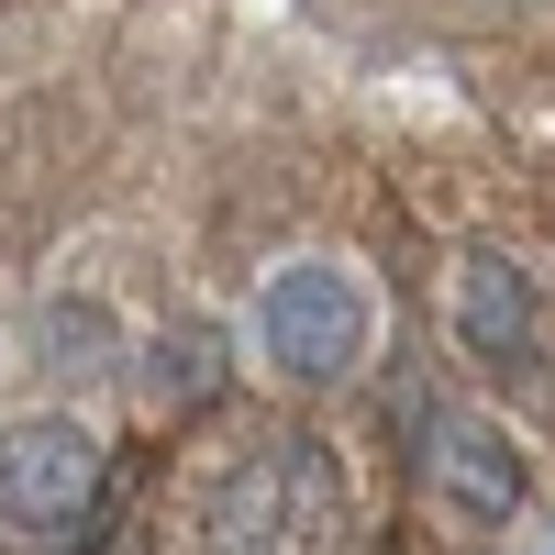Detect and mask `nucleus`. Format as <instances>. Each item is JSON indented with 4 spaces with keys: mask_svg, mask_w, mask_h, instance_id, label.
Here are the masks:
<instances>
[{
    "mask_svg": "<svg viewBox=\"0 0 555 555\" xmlns=\"http://www.w3.org/2000/svg\"><path fill=\"white\" fill-rule=\"evenodd\" d=\"M201 555H345V455L322 434H267L201 500Z\"/></svg>",
    "mask_w": 555,
    "mask_h": 555,
    "instance_id": "obj_1",
    "label": "nucleus"
},
{
    "mask_svg": "<svg viewBox=\"0 0 555 555\" xmlns=\"http://www.w3.org/2000/svg\"><path fill=\"white\" fill-rule=\"evenodd\" d=\"M34 366L44 378H89V366H112V322H101V300H44L34 311Z\"/></svg>",
    "mask_w": 555,
    "mask_h": 555,
    "instance_id": "obj_7",
    "label": "nucleus"
},
{
    "mask_svg": "<svg viewBox=\"0 0 555 555\" xmlns=\"http://www.w3.org/2000/svg\"><path fill=\"white\" fill-rule=\"evenodd\" d=\"M423 478H434L444 512H467V522H512L522 512V455H512L500 423H478V411H434Z\"/></svg>",
    "mask_w": 555,
    "mask_h": 555,
    "instance_id": "obj_4",
    "label": "nucleus"
},
{
    "mask_svg": "<svg viewBox=\"0 0 555 555\" xmlns=\"http://www.w3.org/2000/svg\"><path fill=\"white\" fill-rule=\"evenodd\" d=\"M222 378H234V356H222V334H211V322H167V334L145 345V366H133V389H145V411H156V423H178V411L222 400Z\"/></svg>",
    "mask_w": 555,
    "mask_h": 555,
    "instance_id": "obj_6",
    "label": "nucleus"
},
{
    "mask_svg": "<svg viewBox=\"0 0 555 555\" xmlns=\"http://www.w3.org/2000/svg\"><path fill=\"white\" fill-rule=\"evenodd\" d=\"M366 278L356 267H334V256H289L256 289V345H267V366L289 389H334V378H356L366 366Z\"/></svg>",
    "mask_w": 555,
    "mask_h": 555,
    "instance_id": "obj_2",
    "label": "nucleus"
},
{
    "mask_svg": "<svg viewBox=\"0 0 555 555\" xmlns=\"http://www.w3.org/2000/svg\"><path fill=\"white\" fill-rule=\"evenodd\" d=\"M455 345H467L478 366H522L533 356V267L522 256H455Z\"/></svg>",
    "mask_w": 555,
    "mask_h": 555,
    "instance_id": "obj_5",
    "label": "nucleus"
},
{
    "mask_svg": "<svg viewBox=\"0 0 555 555\" xmlns=\"http://www.w3.org/2000/svg\"><path fill=\"white\" fill-rule=\"evenodd\" d=\"M89 522H101V444L78 423L0 434V533L23 555H89Z\"/></svg>",
    "mask_w": 555,
    "mask_h": 555,
    "instance_id": "obj_3",
    "label": "nucleus"
}]
</instances>
